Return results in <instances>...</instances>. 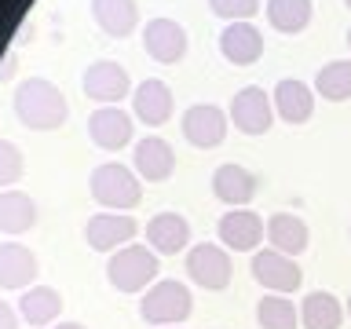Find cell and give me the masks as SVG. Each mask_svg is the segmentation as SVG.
Here are the masks:
<instances>
[{"label":"cell","mask_w":351,"mask_h":329,"mask_svg":"<svg viewBox=\"0 0 351 329\" xmlns=\"http://www.w3.org/2000/svg\"><path fill=\"white\" fill-rule=\"evenodd\" d=\"M136 234H139V223L128 212H95L84 223V238L95 252H117V249L132 245Z\"/></svg>","instance_id":"10"},{"label":"cell","mask_w":351,"mask_h":329,"mask_svg":"<svg viewBox=\"0 0 351 329\" xmlns=\"http://www.w3.org/2000/svg\"><path fill=\"white\" fill-rule=\"evenodd\" d=\"M263 11H267L271 29H278V33H300V29H307V22H311L315 4H311V0H267Z\"/></svg>","instance_id":"26"},{"label":"cell","mask_w":351,"mask_h":329,"mask_svg":"<svg viewBox=\"0 0 351 329\" xmlns=\"http://www.w3.org/2000/svg\"><path fill=\"white\" fill-rule=\"evenodd\" d=\"M132 169L147 183H165L176 172V150L169 139L161 136H143L132 150Z\"/></svg>","instance_id":"13"},{"label":"cell","mask_w":351,"mask_h":329,"mask_svg":"<svg viewBox=\"0 0 351 329\" xmlns=\"http://www.w3.org/2000/svg\"><path fill=\"white\" fill-rule=\"evenodd\" d=\"M219 51L234 66H252L263 55V33L252 22H227L219 33Z\"/></svg>","instance_id":"17"},{"label":"cell","mask_w":351,"mask_h":329,"mask_svg":"<svg viewBox=\"0 0 351 329\" xmlns=\"http://www.w3.org/2000/svg\"><path fill=\"white\" fill-rule=\"evenodd\" d=\"M132 114L143 125H165L172 117V88L161 77H147L143 84H136L132 92Z\"/></svg>","instance_id":"18"},{"label":"cell","mask_w":351,"mask_h":329,"mask_svg":"<svg viewBox=\"0 0 351 329\" xmlns=\"http://www.w3.org/2000/svg\"><path fill=\"white\" fill-rule=\"evenodd\" d=\"M249 271H252V278H256L263 289L282 293V296H285V293H296V289H300V282H304V271L296 267V260L285 256V252H278V249H260V252H252Z\"/></svg>","instance_id":"8"},{"label":"cell","mask_w":351,"mask_h":329,"mask_svg":"<svg viewBox=\"0 0 351 329\" xmlns=\"http://www.w3.org/2000/svg\"><path fill=\"white\" fill-rule=\"evenodd\" d=\"M300 322H304V329H340V322H344V307H340V300L333 293L315 289V293L304 296Z\"/></svg>","instance_id":"25"},{"label":"cell","mask_w":351,"mask_h":329,"mask_svg":"<svg viewBox=\"0 0 351 329\" xmlns=\"http://www.w3.org/2000/svg\"><path fill=\"white\" fill-rule=\"evenodd\" d=\"M92 19L106 37L121 40L136 29L139 8H136V0H92Z\"/></svg>","instance_id":"22"},{"label":"cell","mask_w":351,"mask_h":329,"mask_svg":"<svg viewBox=\"0 0 351 329\" xmlns=\"http://www.w3.org/2000/svg\"><path fill=\"white\" fill-rule=\"evenodd\" d=\"M348 315H351V296H348Z\"/></svg>","instance_id":"35"},{"label":"cell","mask_w":351,"mask_h":329,"mask_svg":"<svg viewBox=\"0 0 351 329\" xmlns=\"http://www.w3.org/2000/svg\"><path fill=\"white\" fill-rule=\"evenodd\" d=\"M256 322H260V329H296L300 311H296L293 300H285L282 293H271L256 304Z\"/></svg>","instance_id":"28"},{"label":"cell","mask_w":351,"mask_h":329,"mask_svg":"<svg viewBox=\"0 0 351 329\" xmlns=\"http://www.w3.org/2000/svg\"><path fill=\"white\" fill-rule=\"evenodd\" d=\"M37 227V202L22 191H0V230L4 234H26Z\"/></svg>","instance_id":"24"},{"label":"cell","mask_w":351,"mask_h":329,"mask_svg":"<svg viewBox=\"0 0 351 329\" xmlns=\"http://www.w3.org/2000/svg\"><path fill=\"white\" fill-rule=\"evenodd\" d=\"M132 114H125L121 106H99L92 117H88V136H92L95 147L103 150H121L132 143Z\"/></svg>","instance_id":"15"},{"label":"cell","mask_w":351,"mask_h":329,"mask_svg":"<svg viewBox=\"0 0 351 329\" xmlns=\"http://www.w3.org/2000/svg\"><path fill=\"white\" fill-rule=\"evenodd\" d=\"M186 274H191L194 285H202L208 293H219L230 285V256L223 245H216V241H197V245L186 252Z\"/></svg>","instance_id":"5"},{"label":"cell","mask_w":351,"mask_h":329,"mask_svg":"<svg viewBox=\"0 0 351 329\" xmlns=\"http://www.w3.org/2000/svg\"><path fill=\"white\" fill-rule=\"evenodd\" d=\"M143 48H147V55L154 62L172 66L186 55V29L176 19H165V15L150 19L147 26H143Z\"/></svg>","instance_id":"12"},{"label":"cell","mask_w":351,"mask_h":329,"mask_svg":"<svg viewBox=\"0 0 351 329\" xmlns=\"http://www.w3.org/2000/svg\"><path fill=\"white\" fill-rule=\"evenodd\" d=\"M0 329H19V311L8 300H0Z\"/></svg>","instance_id":"31"},{"label":"cell","mask_w":351,"mask_h":329,"mask_svg":"<svg viewBox=\"0 0 351 329\" xmlns=\"http://www.w3.org/2000/svg\"><path fill=\"white\" fill-rule=\"evenodd\" d=\"M344 4H348V8H351V0H344Z\"/></svg>","instance_id":"36"},{"label":"cell","mask_w":351,"mask_h":329,"mask_svg":"<svg viewBox=\"0 0 351 329\" xmlns=\"http://www.w3.org/2000/svg\"><path fill=\"white\" fill-rule=\"evenodd\" d=\"M37 278V256L22 241L0 245V289H29Z\"/></svg>","instance_id":"19"},{"label":"cell","mask_w":351,"mask_h":329,"mask_svg":"<svg viewBox=\"0 0 351 329\" xmlns=\"http://www.w3.org/2000/svg\"><path fill=\"white\" fill-rule=\"evenodd\" d=\"M216 234H219V241H223V249L256 252V245L263 241V234H267V223H263L252 208H230V212L219 216Z\"/></svg>","instance_id":"11"},{"label":"cell","mask_w":351,"mask_h":329,"mask_svg":"<svg viewBox=\"0 0 351 329\" xmlns=\"http://www.w3.org/2000/svg\"><path fill=\"white\" fill-rule=\"evenodd\" d=\"M15 117L33 132H51L70 117V103L48 77H29L15 88Z\"/></svg>","instance_id":"1"},{"label":"cell","mask_w":351,"mask_h":329,"mask_svg":"<svg viewBox=\"0 0 351 329\" xmlns=\"http://www.w3.org/2000/svg\"><path fill=\"white\" fill-rule=\"evenodd\" d=\"M191 311H194V296L176 278L154 282L147 289V296L139 300V315L150 326H180L183 318H191Z\"/></svg>","instance_id":"4"},{"label":"cell","mask_w":351,"mask_h":329,"mask_svg":"<svg viewBox=\"0 0 351 329\" xmlns=\"http://www.w3.org/2000/svg\"><path fill=\"white\" fill-rule=\"evenodd\" d=\"M11 73H15V51H8L0 62V81H11Z\"/></svg>","instance_id":"32"},{"label":"cell","mask_w":351,"mask_h":329,"mask_svg":"<svg viewBox=\"0 0 351 329\" xmlns=\"http://www.w3.org/2000/svg\"><path fill=\"white\" fill-rule=\"evenodd\" d=\"M158 252L147 245H125L110 252L106 260V282L117 293H143L147 285L158 282Z\"/></svg>","instance_id":"3"},{"label":"cell","mask_w":351,"mask_h":329,"mask_svg":"<svg viewBox=\"0 0 351 329\" xmlns=\"http://www.w3.org/2000/svg\"><path fill=\"white\" fill-rule=\"evenodd\" d=\"M88 191L110 212H128V208H136L143 202V183H139L136 169H128L121 161L99 164L92 172V180H88Z\"/></svg>","instance_id":"2"},{"label":"cell","mask_w":351,"mask_h":329,"mask_svg":"<svg viewBox=\"0 0 351 329\" xmlns=\"http://www.w3.org/2000/svg\"><path fill=\"white\" fill-rule=\"evenodd\" d=\"M256 191H260V175L249 172L245 164L227 161L213 172V194L230 208H245L252 197H256Z\"/></svg>","instance_id":"14"},{"label":"cell","mask_w":351,"mask_h":329,"mask_svg":"<svg viewBox=\"0 0 351 329\" xmlns=\"http://www.w3.org/2000/svg\"><path fill=\"white\" fill-rule=\"evenodd\" d=\"M180 128H183V136H186V143H191V147L213 150V147H219V143L227 139L230 117H227V110H219L216 103H194V106L183 114Z\"/></svg>","instance_id":"7"},{"label":"cell","mask_w":351,"mask_h":329,"mask_svg":"<svg viewBox=\"0 0 351 329\" xmlns=\"http://www.w3.org/2000/svg\"><path fill=\"white\" fill-rule=\"evenodd\" d=\"M51 329H84V326L81 322H55Z\"/></svg>","instance_id":"33"},{"label":"cell","mask_w":351,"mask_h":329,"mask_svg":"<svg viewBox=\"0 0 351 329\" xmlns=\"http://www.w3.org/2000/svg\"><path fill=\"white\" fill-rule=\"evenodd\" d=\"M62 315V293L51 289V285H29L26 293L19 296V318L29 326H55Z\"/></svg>","instance_id":"20"},{"label":"cell","mask_w":351,"mask_h":329,"mask_svg":"<svg viewBox=\"0 0 351 329\" xmlns=\"http://www.w3.org/2000/svg\"><path fill=\"white\" fill-rule=\"evenodd\" d=\"M271 103H274V114H278L285 125H304V121H311V114H315V92L304 81H296V77H285V81L274 84Z\"/></svg>","instance_id":"16"},{"label":"cell","mask_w":351,"mask_h":329,"mask_svg":"<svg viewBox=\"0 0 351 329\" xmlns=\"http://www.w3.org/2000/svg\"><path fill=\"white\" fill-rule=\"evenodd\" d=\"M147 241L154 252H161V256H176V252L186 249V241H191V223L180 216V212H158L147 223Z\"/></svg>","instance_id":"21"},{"label":"cell","mask_w":351,"mask_h":329,"mask_svg":"<svg viewBox=\"0 0 351 329\" xmlns=\"http://www.w3.org/2000/svg\"><path fill=\"white\" fill-rule=\"evenodd\" d=\"M81 88L88 99H95V103L103 106H117L125 95H132V81H128V70L110 59H99L84 70L81 77Z\"/></svg>","instance_id":"9"},{"label":"cell","mask_w":351,"mask_h":329,"mask_svg":"<svg viewBox=\"0 0 351 329\" xmlns=\"http://www.w3.org/2000/svg\"><path fill=\"white\" fill-rule=\"evenodd\" d=\"M208 8L227 22H249L260 11V0H208Z\"/></svg>","instance_id":"30"},{"label":"cell","mask_w":351,"mask_h":329,"mask_svg":"<svg viewBox=\"0 0 351 329\" xmlns=\"http://www.w3.org/2000/svg\"><path fill=\"white\" fill-rule=\"evenodd\" d=\"M348 48H351V29H348Z\"/></svg>","instance_id":"34"},{"label":"cell","mask_w":351,"mask_h":329,"mask_svg":"<svg viewBox=\"0 0 351 329\" xmlns=\"http://www.w3.org/2000/svg\"><path fill=\"white\" fill-rule=\"evenodd\" d=\"M267 241H271V249H278V252H285V256L296 260L307 249V241H311V230H307V223L300 216L274 212L267 219Z\"/></svg>","instance_id":"23"},{"label":"cell","mask_w":351,"mask_h":329,"mask_svg":"<svg viewBox=\"0 0 351 329\" xmlns=\"http://www.w3.org/2000/svg\"><path fill=\"white\" fill-rule=\"evenodd\" d=\"M227 117L241 136H263V132L271 128V121H274V103L260 84H245L234 99H230Z\"/></svg>","instance_id":"6"},{"label":"cell","mask_w":351,"mask_h":329,"mask_svg":"<svg viewBox=\"0 0 351 329\" xmlns=\"http://www.w3.org/2000/svg\"><path fill=\"white\" fill-rule=\"evenodd\" d=\"M315 92L329 103L351 99V59H333L315 73Z\"/></svg>","instance_id":"27"},{"label":"cell","mask_w":351,"mask_h":329,"mask_svg":"<svg viewBox=\"0 0 351 329\" xmlns=\"http://www.w3.org/2000/svg\"><path fill=\"white\" fill-rule=\"evenodd\" d=\"M22 150L11 139H0V191H11V183L22 180Z\"/></svg>","instance_id":"29"}]
</instances>
